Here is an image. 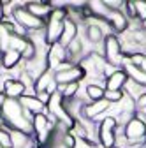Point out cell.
I'll return each instance as SVG.
<instances>
[{"label": "cell", "instance_id": "obj_1", "mask_svg": "<svg viewBox=\"0 0 146 148\" xmlns=\"http://www.w3.org/2000/svg\"><path fill=\"white\" fill-rule=\"evenodd\" d=\"M12 20L20 25V27H23L28 34H30V32L44 30V25H46L44 20H39V18H35L33 14H30V12L25 9L23 4H18V5L14 7V11H12Z\"/></svg>", "mask_w": 146, "mask_h": 148}, {"label": "cell", "instance_id": "obj_2", "mask_svg": "<svg viewBox=\"0 0 146 148\" xmlns=\"http://www.w3.org/2000/svg\"><path fill=\"white\" fill-rule=\"evenodd\" d=\"M116 118L113 116H104L100 122H99V127H97V139H99V145L102 148H115V138H116Z\"/></svg>", "mask_w": 146, "mask_h": 148}, {"label": "cell", "instance_id": "obj_3", "mask_svg": "<svg viewBox=\"0 0 146 148\" xmlns=\"http://www.w3.org/2000/svg\"><path fill=\"white\" fill-rule=\"evenodd\" d=\"M123 51H121V46H120V41L115 34L107 35L104 39V60L107 64H111L118 69H121V62H123Z\"/></svg>", "mask_w": 146, "mask_h": 148}, {"label": "cell", "instance_id": "obj_4", "mask_svg": "<svg viewBox=\"0 0 146 148\" xmlns=\"http://www.w3.org/2000/svg\"><path fill=\"white\" fill-rule=\"evenodd\" d=\"M123 136L129 141V146L144 143L146 141V123L134 116L132 120H129L123 125Z\"/></svg>", "mask_w": 146, "mask_h": 148}, {"label": "cell", "instance_id": "obj_5", "mask_svg": "<svg viewBox=\"0 0 146 148\" xmlns=\"http://www.w3.org/2000/svg\"><path fill=\"white\" fill-rule=\"evenodd\" d=\"M53 78L58 86H65L70 83H79L85 78V71L79 65H69L67 69H60L53 72Z\"/></svg>", "mask_w": 146, "mask_h": 148}, {"label": "cell", "instance_id": "obj_6", "mask_svg": "<svg viewBox=\"0 0 146 148\" xmlns=\"http://www.w3.org/2000/svg\"><path fill=\"white\" fill-rule=\"evenodd\" d=\"M65 21V20H63ZM63 21L60 20H55V18H48L46 20V25H44V37H46V44L51 46V44H57L62 37V32H63Z\"/></svg>", "mask_w": 146, "mask_h": 148}, {"label": "cell", "instance_id": "obj_7", "mask_svg": "<svg viewBox=\"0 0 146 148\" xmlns=\"http://www.w3.org/2000/svg\"><path fill=\"white\" fill-rule=\"evenodd\" d=\"M46 58H48V65H49V71H55L58 65H62L63 62H67V51L62 44H51L48 48V55H46Z\"/></svg>", "mask_w": 146, "mask_h": 148}, {"label": "cell", "instance_id": "obj_8", "mask_svg": "<svg viewBox=\"0 0 146 148\" xmlns=\"http://www.w3.org/2000/svg\"><path fill=\"white\" fill-rule=\"evenodd\" d=\"M18 101H20L21 108H23L25 111H28L30 115H41V113H46V115H48L46 106H44L37 97H35V95H23V97H20Z\"/></svg>", "mask_w": 146, "mask_h": 148}, {"label": "cell", "instance_id": "obj_9", "mask_svg": "<svg viewBox=\"0 0 146 148\" xmlns=\"http://www.w3.org/2000/svg\"><path fill=\"white\" fill-rule=\"evenodd\" d=\"M4 95L7 99H20L25 95V86L20 79H11L5 78L4 79Z\"/></svg>", "mask_w": 146, "mask_h": 148}, {"label": "cell", "instance_id": "obj_10", "mask_svg": "<svg viewBox=\"0 0 146 148\" xmlns=\"http://www.w3.org/2000/svg\"><path fill=\"white\" fill-rule=\"evenodd\" d=\"M78 35H79V27L72 21V20H69V18H67V20L63 21V32H62V37H60L58 44H62L63 48H67Z\"/></svg>", "mask_w": 146, "mask_h": 148}, {"label": "cell", "instance_id": "obj_11", "mask_svg": "<svg viewBox=\"0 0 146 148\" xmlns=\"http://www.w3.org/2000/svg\"><path fill=\"white\" fill-rule=\"evenodd\" d=\"M125 81H127L125 71H123V69H118L113 76H109V78L104 81V88H106V90H111V92H120V90H123Z\"/></svg>", "mask_w": 146, "mask_h": 148}, {"label": "cell", "instance_id": "obj_12", "mask_svg": "<svg viewBox=\"0 0 146 148\" xmlns=\"http://www.w3.org/2000/svg\"><path fill=\"white\" fill-rule=\"evenodd\" d=\"M25 5V9L30 12V14H33L35 18H39V20H48L49 18V14H51V5L49 4H42V2H28V4H23Z\"/></svg>", "mask_w": 146, "mask_h": 148}, {"label": "cell", "instance_id": "obj_13", "mask_svg": "<svg viewBox=\"0 0 146 148\" xmlns=\"http://www.w3.org/2000/svg\"><path fill=\"white\" fill-rule=\"evenodd\" d=\"M0 58H2V67H4V71H11V69H14L16 65L21 64V53H18V51H14V49H7V51H4L2 55H0Z\"/></svg>", "mask_w": 146, "mask_h": 148}, {"label": "cell", "instance_id": "obj_14", "mask_svg": "<svg viewBox=\"0 0 146 148\" xmlns=\"http://www.w3.org/2000/svg\"><path fill=\"white\" fill-rule=\"evenodd\" d=\"M123 94H127L129 97H132V99L136 101V99H139L141 95H144V94H146V88H144L143 85L136 83L134 79L127 78V81H125V86H123Z\"/></svg>", "mask_w": 146, "mask_h": 148}, {"label": "cell", "instance_id": "obj_15", "mask_svg": "<svg viewBox=\"0 0 146 148\" xmlns=\"http://www.w3.org/2000/svg\"><path fill=\"white\" fill-rule=\"evenodd\" d=\"M85 27H86V30H85L86 41L92 44V46H97V44L104 42L106 35H104V32H102L99 27H95V25H85Z\"/></svg>", "mask_w": 146, "mask_h": 148}, {"label": "cell", "instance_id": "obj_16", "mask_svg": "<svg viewBox=\"0 0 146 148\" xmlns=\"http://www.w3.org/2000/svg\"><path fill=\"white\" fill-rule=\"evenodd\" d=\"M104 92H106V88H104L102 85H99V83H88V85L85 86V95H86L88 102L104 99Z\"/></svg>", "mask_w": 146, "mask_h": 148}, {"label": "cell", "instance_id": "obj_17", "mask_svg": "<svg viewBox=\"0 0 146 148\" xmlns=\"http://www.w3.org/2000/svg\"><path fill=\"white\" fill-rule=\"evenodd\" d=\"M53 79H55V78H53V71H48V72L42 74L41 78H37V79H35V85H33L35 94H39V92H46Z\"/></svg>", "mask_w": 146, "mask_h": 148}, {"label": "cell", "instance_id": "obj_18", "mask_svg": "<svg viewBox=\"0 0 146 148\" xmlns=\"http://www.w3.org/2000/svg\"><path fill=\"white\" fill-rule=\"evenodd\" d=\"M35 55H37V48H35L30 41L27 42V46L23 48V51H21V60L23 62H28V60H32Z\"/></svg>", "mask_w": 146, "mask_h": 148}, {"label": "cell", "instance_id": "obj_19", "mask_svg": "<svg viewBox=\"0 0 146 148\" xmlns=\"http://www.w3.org/2000/svg\"><path fill=\"white\" fill-rule=\"evenodd\" d=\"M121 97H123V90H120V92L106 90V92H104V99H106L109 104H118V102L121 101Z\"/></svg>", "mask_w": 146, "mask_h": 148}, {"label": "cell", "instance_id": "obj_20", "mask_svg": "<svg viewBox=\"0 0 146 148\" xmlns=\"http://www.w3.org/2000/svg\"><path fill=\"white\" fill-rule=\"evenodd\" d=\"M134 9H136V18L143 23L146 21V2L139 0V2H134Z\"/></svg>", "mask_w": 146, "mask_h": 148}, {"label": "cell", "instance_id": "obj_21", "mask_svg": "<svg viewBox=\"0 0 146 148\" xmlns=\"http://www.w3.org/2000/svg\"><path fill=\"white\" fill-rule=\"evenodd\" d=\"M0 145H2L4 148H12L9 129H0Z\"/></svg>", "mask_w": 146, "mask_h": 148}, {"label": "cell", "instance_id": "obj_22", "mask_svg": "<svg viewBox=\"0 0 146 148\" xmlns=\"http://www.w3.org/2000/svg\"><path fill=\"white\" fill-rule=\"evenodd\" d=\"M104 5L109 11H121L123 2H121V0H104Z\"/></svg>", "mask_w": 146, "mask_h": 148}, {"label": "cell", "instance_id": "obj_23", "mask_svg": "<svg viewBox=\"0 0 146 148\" xmlns=\"http://www.w3.org/2000/svg\"><path fill=\"white\" fill-rule=\"evenodd\" d=\"M74 148H95V145H93V143H90V141H86V139L78 138V141H76Z\"/></svg>", "mask_w": 146, "mask_h": 148}, {"label": "cell", "instance_id": "obj_24", "mask_svg": "<svg viewBox=\"0 0 146 148\" xmlns=\"http://www.w3.org/2000/svg\"><path fill=\"white\" fill-rule=\"evenodd\" d=\"M35 97H37L44 106H48V102H49V97H51V95L48 94V92H39V94H35Z\"/></svg>", "mask_w": 146, "mask_h": 148}, {"label": "cell", "instance_id": "obj_25", "mask_svg": "<svg viewBox=\"0 0 146 148\" xmlns=\"http://www.w3.org/2000/svg\"><path fill=\"white\" fill-rule=\"evenodd\" d=\"M5 101H7V97H5V95L2 94V92H0V109H2V106L5 104Z\"/></svg>", "mask_w": 146, "mask_h": 148}, {"label": "cell", "instance_id": "obj_26", "mask_svg": "<svg viewBox=\"0 0 146 148\" xmlns=\"http://www.w3.org/2000/svg\"><path fill=\"white\" fill-rule=\"evenodd\" d=\"M0 21H4V7H2V2H0Z\"/></svg>", "mask_w": 146, "mask_h": 148}, {"label": "cell", "instance_id": "obj_27", "mask_svg": "<svg viewBox=\"0 0 146 148\" xmlns=\"http://www.w3.org/2000/svg\"><path fill=\"white\" fill-rule=\"evenodd\" d=\"M0 148H4V146H2V145H0Z\"/></svg>", "mask_w": 146, "mask_h": 148}, {"label": "cell", "instance_id": "obj_28", "mask_svg": "<svg viewBox=\"0 0 146 148\" xmlns=\"http://www.w3.org/2000/svg\"><path fill=\"white\" fill-rule=\"evenodd\" d=\"M115 148H116V146H115Z\"/></svg>", "mask_w": 146, "mask_h": 148}]
</instances>
